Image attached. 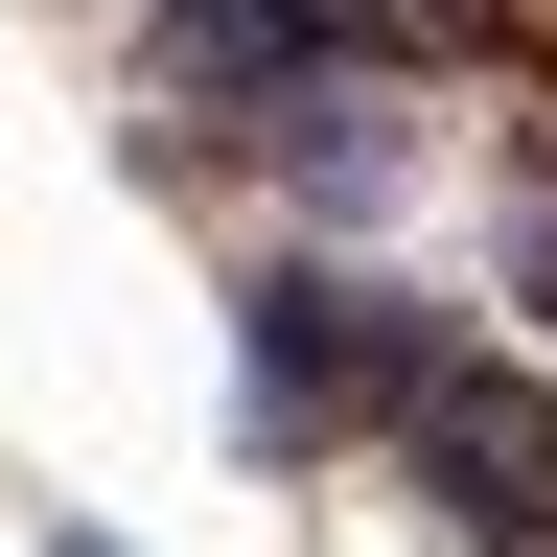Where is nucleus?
Instances as JSON below:
<instances>
[{"mask_svg": "<svg viewBox=\"0 0 557 557\" xmlns=\"http://www.w3.org/2000/svg\"><path fill=\"white\" fill-rule=\"evenodd\" d=\"M442 325H465V302H395V278H348V256H256V278H233V418H256V465L395 442V395H418Z\"/></svg>", "mask_w": 557, "mask_h": 557, "instance_id": "f257e3e1", "label": "nucleus"}, {"mask_svg": "<svg viewBox=\"0 0 557 557\" xmlns=\"http://www.w3.org/2000/svg\"><path fill=\"white\" fill-rule=\"evenodd\" d=\"M163 94H209L233 139H302L348 94V47L302 24V0H163Z\"/></svg>", "mask_w": 557, "mask_h": 557, "instance_id": "f03ea898", "label": "nucleus"}, {"mask_svg": "<svg viewBox=\"0 0 557 557\" xmlns=\"http://www.w3.org/2000/svg\"><path fill=\"white\" fill-rule=\"evenodd\" d=\"M47 557H116V534H94V511H47Z\"/></svg>", "mask_w": 557, "mask_h": 557, "instance_id": "7ed1b4c3", "label": "nucleus"}]
</instances>
